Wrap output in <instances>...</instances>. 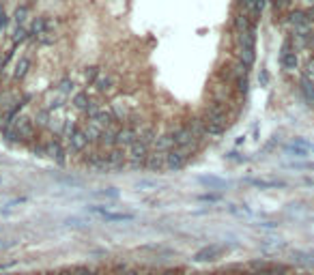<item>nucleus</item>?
Segmentation results:
<instances>
[{"instance_id":"6","label":"nucleus","mask_w":314,"mask_h":275,"mask_svg":"<svg viewBox=\"0 0 314 275\" xmlns=\"http://www.w3.org/2000/svg\"><path fill=\"white\" fill-rule=\"evenodd\" d=\"M93 88L97 90V93H101V95H110V93H114V90H116V80L108 71H101L99 78L95 80Z\"/></svg>"},{"instance_id":"13","label":"nucleus","mask_w":314,"mask_h":275,"mask_svg":"<svg viewBox=\"0 0 314 275\" xmlns=\"http://www.w3.org/2000/svg\"><path fill=\"white\" fill-rule=\"evenodd\" d=\"M299 95L303 97V101H306L308 106L314 108V82L312 80L301 78V82H299Z\"/></svg>"},{"instance_id":"7","label":"nucleus","mask_w":314,"mask_h":275,"mask_svg":"<svg viewBox=\"0 0 314 275\" xmlns=\"http://www.w3.org/2000/svg\"><path fill=\"white\" fill-rule=\"evenodd\" d=\"M71 106H74V110H78V112L86 114L88 110L95 106V101H93V97L88 95V90H78V93L71 97Z\"/></svg>"},{"instance_id":"22","label":"nucleus","mask_w":314,"mask_h":275,"mask_svg":"<svg viewBox=\"0 0 314 275\" xmlns=\"http://www.w3.org/2000/svg\"><path fill=\"white\" fill-rule=\"evenodd\" d=\"M198 183L204 187H209V189H224L228 185L224 179H218V177H198Z\"/></svg>"},{"instance_id":"27","label":"nucleus","mask_w":314,"mask_h":275,"mask_svg":"<svg viewBox=\"0 0 314 275\" xmlns=\"http://www.w3.org/2000/svg\"><path fill=\"white\" fill-rule=\"evenodd\" d=\"M136 189L153 191V189H159V183H157V181H138V183H136Z\"/></svg>"},{"instance_id":"19","label":"nucleus","mask_w":314,"mask_h":275,"mask_svg":"<svg viewBox=\"0 0 314 275\" xmlns=\"http://www.w3.org/2000/svg\"><path fill=\"white\" fill-rule=\"evenodd\" d=\"M50 118H52V114L48 112L46 108H41V110H37V114L32 116V123H34V127H37V129H48Z\"/></svg>"},{"instance_id":"32","label":"nucleus","mask_w":314,"mask_h":275,"mask_svg":"<svg viewBox=\"0 0 314 275\" xmlns=\"http://www.w3.org/2000/svg\"><path fill=\"white\" fill-rule=\"evenodd\" d=\"M125 275H145V267H129Z\"/></svg>"},{"instance_id":"4","label":"nucleus","mask_w":314,"mask_h":275,"mask_svg":"<svg viewBox=\"0 0 314 275\" xmlns=\"http://www.w3.org/2000/svg\"><path fill=\"white\" fill-rule=\"evenodd\" d=\"M88 211L95 213V215H99V217H103L106 222H133V219H136L133 213H114V211L106 209V207H99V204L88 207Z\"/></svg>"},{"instance_id":"29","label":"nucleus","mask_w":314,"mask_h":275,"mask_svg":"<svg viewBox=\"0 0 314 275\" xmlns=\"http://www.w3.org/2000/svg\"><path fill=\"white\" fill-rule=\"evenodd\" d=\"M26 15H28V9H26V7H20V9H17V11H15V15H13L15 24L20 26V24H22V22L26 20Z\"/></svg>"},{"instance_id":"24","label":"nucleus","mask_w":314,"mask_h":275,"mask_svg":"<svg viewBox=\"0 0 314 275\" xmlns=\"http://www.w3.org/2000/svg\"><path fill=\"white\" fill-rule=\"evenodd\" d=\"M28 37H30V32L26 30L24 26H17L15 32H13V48H17V45H20V43H24L26 39H28Z\"/></svg>"},{"instance_id":"35","label":"nucleus","mask_w":314,"mask_h":275,"mask_svg":"<svg viewBox=\"0 0 314 275\" xmlns=\"http://www.w3.org/2000/svg\"><path fill=\"white\" fill-rule=\"evenodd\" d=\"M185 275H204V273H196V271H187Z\"/></svg>"},{"instance_id":"25","label":"nucleus","mask_w":314,"mask_h":275,"mask_svg":"<svg viewBox=\"0 0 314 275\" xmlns=\"http://www.w3.org/2000/svg\"><path fill=\"white\" fill-rule=\"evenodd\" d=\"M99 73H101L99 67H88L84 71V82H86V84H95V80L99 78Z\"/></svg>"},{"instance_id":"33","label":"nucleus","mask_w":314,"mask_h":275,"mask_svg":"<svg viewBox=\"0 0 314 275\" xmlns=\"http://www.w3.org/2000/svg\"><path fill=\"white\" fill-rule=\"evenodd\" d=\"M258 82H261L263 86H267V82H269V73H267L265 69H263L261 73H258Z\"/></svg>"},{"instance_id":"31","label":"nucleus","mask_w":314,"mask_h":275,"mask_svg":"<svg viewBox=\"0 0 314 275\" xmlns=\"http://www.w3.org/2000/svg\"><path fill=\"white\" fill-rule=\"evenodd\" d=\"M99 196H103V198H119V189L110 187V189H106V191H99Z\"/></svg>"},{"instance_id":"11","label":"nucleus","mask_w":314,"mask_h":275,"mask_svg":"<svg viewBox=\"0 0 314 275\" xmlns=\"http://www.w3.org/2000/svg\"><path fill=\"white\" fill-rule=\"evenodd\" d=\"M147 170L151 172H164L166 170V155L164 153H155V151H151L149 153V157H147Z\"/></svg>"},{"instance_id":"14","label":"nucleus","mask_w":314,"mask_h":275,"mask_svg":"<svg viewBox=\"0 0 314 275\" xmlns=\"http://www.w3.org/2000/svg\"><path fill=\"white\" fill-rule=\"evenodd\" d=\"M149 153H151L149 146L142 144V142L138 140V142H133L129 149H127V159H147Z\"/></svg>"},{"instance_id":"17","label":"nucleus","mask_w":314,"mask_h":275,"mask_svg":"<svg viewBox=\"0 0 314 275\" xmlns=\"http://www.w3.org/2000/svg\"><path fill=\"white\" fill-rule=\"evenodd\" d=\"M56 93L62 97V99H69L71 95H76L78 90H76V84H74V80L71 78H65V80H60L58 82V86H56Z\"/></svg>"},{"instance_id":"20","label":"nucleus","mask_w":314,"mask_h":275,"mask_svg":"<svg viewBox=\"0 0 314 275\" xmlns=\"http://www.w3.org/2000/svg\"><path fill=\"white\" fill-rule=\"evenodd\" d=\"M28 71H30V58H26L22 56L20 60L15 62V71H13V76L15 80H24L26 76H28Z\"/></svg>"},{"instance_id":"12","label":"nucleus","mask_w":314,"mask_h":275,"mask_svg":"<svg viewBox=\"0 0 314 275\" xmlns=\"http://www.w3.org/2000/svg\"><path fill=\"white\" fill-rule=\"evenodd\" d=\"M172 149H177L175 146V140H172V135L170 133H159L157 135V140H155V144H153V149L151 151H155V153H170Z\"/></svg>"},{"instance_id":"21","label":"nucleus","mask_w":314,"mask_h":275,"mask_svg":"<svg viewBox=\"0 0 314 275\" xmlns=\"http://www.w3.org/2000/svg\"><path fill=\"white\" fill-rule=\"evenodd\" d=\"M250 28H252V22H250V15H248L246 11L237 13V15H235V30L241 35V32H246V30H250Z\"/></svg>"},{"instance_id":"16","label":"nucleus","mask_w":314,"mask_h":275,"mask_svg":"<svg viewBox=\"0 0 314 275\" xmlns=\"http://www.w3.org/2000/svg\"><path fill=\"white\" fill-rule=\"evenodd\" d=\"M248 183L254 187H261V189H277V187L286 185L284 181H277V179H248Z\"/></svg>"},{"instance_id":"34","label":"nucleus","mask_w":314,"mask_h":275,"mask_svg":"<svg viewBox=\"0 0 314 275\" xmlns=\"http://www.w3.org/2000/svg\"><path fill=\"white\" fill-rule=\"evenodd\" d=\"M54 275H74V271H71V267H62L54 271Z\"/></svg>"},{"instance_id":"37","label":"nucleus","mask_w":314,"mask_h":275,"mask_svg":"<svg viewBox=\"0 0 314 275\" xmlns=\"http://www.w3.org/2000/svg\"><path fill=\"white\" fill-rule=\"evenodd\" d=\"M293 275H308V273H293Z\"/></svg>"},{"instance_id":"30","label":"nucleus","mask_w":314,"mask_h":275,"mask_svg":"<svg viewBox=\"0 0 314 275\" xmlns=\"http://www.w3.org/2000/svg\"><path fill=\"white\" fill-rule=\"evenodd\" d=\"M198 200H202V202H220L222 196L220 194H202Z\"/></svg>"},{"instance_id":"26","label":"nucleus","mask_w":314,"mask_h":275,"mask_svg":"<svg viewBox=\"0 0 314 275\" xmlns=\"http://www.w3.org/2000/svg\"><path fill=\"white\" fill-rule=\"evenodd\" d=\"M248 90H250L248 76H241V78H237V93H239V95H248Z\"/></svg>"},{"instance_id":"36","label":"nucleus","mask_w":314,"mask_h":275,"mask_svg":"<svg viewBox=\"0 0 314 275\" xmlns=\"http://www.w3.org/2000/svg\"><path fill=\"white\" fill-rule=\"evenodd\" d=\"M306 5H310V7L314 9V0H306Z\"/></svg>"},{"instance_id":"2","label":"nucleus","mask_w":314,"mask_h":275,"mask_svg":"<svg viewBox=\"0 0 314 275\" xmlns=\"http://www.w3.org/2000/svg\"><path fill=\"white\" fill-rule=\"evenodd\" d=\"M67 149L65 144H62L60 138H52V140L46 142V157H50L54 163H58V166H65L67 163Z\"/></svg>"},{"instance_id":"23","label":"nucleus","mask_w":314,"mask_h":275,"mask_svg":"<svg viewBox=\"0 0 314 275\" xmlns=\"http://www.w3.org/2000/svg\"><path fill=\"white\" fill-rule=\"evenodd\" d=\"M286 153H291V155H295V157H299V159L310 157V155H312L310 149H306V146H299V144H295V142H291L289 146H286Z\"/></svg>"},{"instance_id":"3","label":"nucleus","mask_w":314,"mask_h":275,"mask_svg":"<svg viewBox=\"0 0 314 275\" xmlns=\"http://www.w3.org/2000/svg\"><path fill=\"white\" fill-rule=\"evenodd\" d=\"M142 127V125H140ZM140 127H133V125H123L119 133H116V146L119 149H125L127 151L133 142L140 140Z\"/></svg>"},{"instance_id":"8","label":"nucleus","mask_w":314,"mask_h":275,"mask_svg":"<svg viewBox=\"0 0 314 275\" xmlns=\"http://www.w3.org/2000/svg\"><path fill=\"white\" fill-rule=\"evenodd\" d=\"M108 163H110V170H121V168H127V151L125 149H112L108 151Z\"/></svg>"},{"instance_id":"10","label":"nucleus","mask_w":314,"mask_h":275,"mask_svg":"<svg viewBox=\"0 0 314 275\" xmlns=\"http://www.w3.org/2000/svg\"><path fill=\"white\" fill-rule=\"evenodd\" d=\"M222 252H224V247H220V245H207V247H202V250H198L194 254V260L196 262H209V260L218 258Z\"/></svg>"},{"instance_id":"28","label":"nucleus","mask_w":314,"mask_h":275,"mask_svg":"<svg viewBox=\"0 0 314 275\" xmlns=\"http://www.w3.org/2000/svg\"><path fill=\"white\" fill-rule=\"evenodd\" d=\"M127 168H131V170H147V159H127Z\"/></svg>"},{"instance_id":"18","label":"nucleus","mask_w":314,"mask_h":275,"mask_svg":"<svg viewBox=\"0 0 314 275\" xmlns=\"http://www.w3.org/2000/svg\"><path fill=\"white\" fill-rule=\"evenodd\" d=\"M30 37H34V39H39L41 35H46V32H50V22L46 20V17H37V20L32 22V26H30Z\"/></svg>"},{"instance_id":"9","label":"nucleus","mask_w":314,"mask_h":275,"mask_svg":"<svg viewBox=\"0 0 314 275\" xmlns=\"http://www.w3.org/2000/svg\"><path fill=\"white\" fill-rule=\"evenodd\" d=\"M187 161H190L187 155L179 149H172L170 153H166V170H181Z\"/></svg>"},{"instance_id":"1","label":"nucleus","mask_w":314,"mask_h":275,"mask_svg":"<svg viewBox=\"0 0 314 275\" xmlns=\"http://www.w3.org/2000/svg\"><path fill=\"white\" fill-rule=\"evenodd\" d=\"M237 43H239V60L243 65L252 67L256 60V24H252L250 30L241 32L237 37Z\"/></svg>"},{"instance_id":"5","label":"nucleus","mask_w":314,"mask_h":275,"mask_svg":"<svg viewBox=\"0 0 314 275\" xmlns=\"http://www.w3.org/2000/svg\"><path fill=\"white\" fill-rule=\"evenodd\" d=\"M65 142H67V153H84L88 146H91V142L86 140V135H84L82 129H78L76 133H71Z\"/></svg>"},{"instance_id":"15","label":"nucleus","mask_w":314,"mask_h":275,"mask_svg":"<svg viewBox=\"0 0 314 275\" xmlns=\"http://www.w3.org/2000/svg\"><path fill=\"white\" fill-rule=\"evenodd\" d=\"M157 135H159V133H157L155 127H151V125H142V127H140V142L147 144L149 149H153Z\"/></svg>"}]
</instances>
